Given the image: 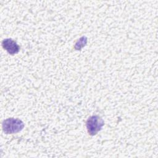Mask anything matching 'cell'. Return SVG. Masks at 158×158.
Masks as SVG:
<instances>
[{"instance_id":"3","label":"cell","mask_w":158,"mask_h":158,"mask_svg":"<svg viewBox=\"0 0 158 158\" xmlns=\"http://www.w3.org/2000/svg\"><path fill=\"white\" fill-rule=\"evenodd\" d=\"M2 45L3 48L12 55L17 54L20 50V46L17 43L10 38L4 39L2 42Z\"/></svg>"},{"instance_id":"1","label":"cell","mask_w":158,"mask_h":158,"mask_svg":"<svg viewBox=\"0 0 158 158\" xmlns=\"http://www.w3.org/2000/svg\"><path fill=\"white\" fill-rule=\"evenodd\" d=\"M24 127L23 122L19 119L9 118L2 122V129L6 134L15 133L20 131Z\"/></svg>"},{"instance_id":"4","label":"cell","mask_w":158,"mask_h":158,"mask_svg":"<svg viewBox=\"0 0 158 158\" xmlns=\"http://www.w3.org/2000/svg\"><path fill=\"white\" fill-rule=\"evenodd\" d=\"M86 42H87L86 37L82 36L76 43V44L75 45V48L77 50H80L83 47H84L85 46V44H86Z\"/></svg>"},{"instance_id":"2","label":"cell","mask_w":158,"mask_h":158,"mask_svg":"<svg viewBox=\"0 0 158 158\" xmlns=\"http://www.w3.org/2000/svg\"><path fill=\"white\" fill-rule=\"evenodd\" d=\"M104 125V122L98 115H92L89 117L86 120V128L88 133L94 136L96 135L102 128Z\"/></svg>"}]
</instances>
